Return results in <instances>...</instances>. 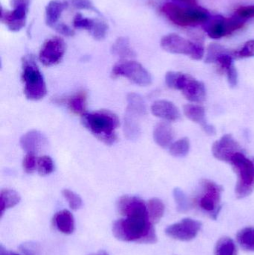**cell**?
Here are the masks:
<instances>
[{"instance_id":"obj_1","label":"cell","mask_w":254,"mask_h":255,"mask_svg":"<svg viewBox=\"0 0 254 255\" xmlns=\"http://www.w3.org/2000/svg\"><path fill=\"white\" fill-rule=\"evenodd\" d=\"M119 214L123 218L113 225V234L124 242L155 244L157 235L148 213L147 205L140 198L124 196L117 202Z\"/></svg>"},{"instance_id":"obj_2","label":"cell","mask_w":254,"mask_h":255,"mask_svg":"<svg viewBox=\"0 0 254 255\" xmlns=\"http://www.w3.org/2000/svg\"><path fill=\"white\" fill-rule=\"evenodd\" d=\"M82 124L107 145H112L117 139L116 130L119 127V120L110 111L101 110L86 113L82 116Z\"/></svg>"},{"instance_id":"obj_3","label":"cell","mask_w":254,"mask_h":255,"mask_svg":"<svg viewBox=\"0 0 254 255\" xmlns=\"http://www.w3.org/2000/svg\"><path fill=\"white\" fill-rule=\"evenodd\" d=\"M162 13L179 26L204 25L211 17L210 12L198 5H181L175 2H166L161 7Z\"/></svg>"},{"instance_id":"obj_4","label":"cell","mask_w":254,"mask_h":255,"mask_svg":"<svg viewBox=\"0 0 254 255\" xmlns=\"http://www.w3.org/2000/svg\"><path fill=\"white\" fill-rule=\"evenodd\" d=\"M22 79L24 94L28 100L37 101L47 94L43 76L32 56H25L22 60Z\"/></svg>"},{"instance_id":"obj_5","label":"cell","mask_w":254,"mask_h":255,"mask_svg":"<svg viewBox=\"0 0 254 255\" xmlns=\"http://www.w3.org/2000/svg\"><path fill=\"white\" fill-rule=\"evenodd\" d=\"M166 83L171 89L180 90L186 100L192 103H201L206 99L204 83L196 80L190 75L179 72H168L166 75Z\"/></svg>"},{"instance_id":"obj_6","label":"cell","mask_w":254,"mask_h":255,"mask_svg":"<svg viewBox=\"0 0 254 255\" xmlns=\"http://www.w3.org/2000/svg\"><path fill=\"white\" fill-rule=\"evenodd\" d=\"M230 163L234 166L237 174L236 196L238 199H244L252 193L254 187V166L253 162L243 152L233 156Z\"/></svg>"},{"instance_id":"obj_7","label":"cell","mask_w":254,"mask_h":255,"mask_svg":"<svg viewBox=\"0 0 254 255\" xmlns=\"http://www.w3.org/2000/svg\"><path fill=\"white\" fill-rule=\"evenodd\" d=\"M161 46L170 53L186 55L193 60H201L204 55V48L201 43H194L177 34H169L163 37Z\"/></svg>"},{"instance_id":"obj_8","label":"cell","mask_w":254,"mask_h":255,"mask_svg":"<svg viewBox=\"0 0 254 255\" xmlns=\"http://www.w3.org/2000/svg\"><path fill=\"white\" fill-rule=\"evenodd\" d=\"M31 1L32 0H10V10L1 7L0 20L7 29L17 32L25 26Z\"/></svg>"},{"instance_id":"obj_9","label":"cell","mask_w":254,"mask_h":255,"mask_svg":"<svg viewBox=\"0 0 254 255\" xmlns=\"http://www.w3.org/2000/svg\"><path fill=\"white\" fill-rule=\"evenodd\" d=\"M201 194L197 199L198 207L213 220H216L221 208V196L222 187L210 180L201 181Z\"/></svg>"},{"instance_id":"obj_10","label":"cell","mask_w":254,"mask_h":255,"mask_svg":"<svg viewBox=\"0 0 254 255\" xmlns=\"http://www.w3.org/2000/svg\"><path fill=\"white\" fill-rule=\"evenodd\" d=\"M246 22L235 14L228 18L217 15L211 16L203 28L210 38L218 40L243 28Z\"/></svg>"},{"instance_id":"obj_11","label":"cell","mask_w":254,"mask_h":255,"mask_svg":"<svg viewBox=\"0 0 254 255\" xmlns=\"http://www.w3.org/2000/svg\"><path fill=\"white\" fill-rule=\"evenodd\" d=\"M113 77L123 76L139 86L151 85L152 76L140 63L134 61H124L118 63L112 70Z\"/></svg>"},{"instance_id":"obj_12","label":"cell","mask_w":254,"mask_h":255,"mask_svg":"<svg viewBox=\"0 0 254 255\" xmlns=\"http://www.w3.org/2000/svg\"><path fill=\"white\" fill-rule=\"evenodd\" d=\"M66 52V43L62 37L55 36L47 39L42 45L39 60L46 67L61 62Z\"/></svg>"},{"instance_id":"obj_13","label":"cell","mask_w":254,"mask_h":255,"mask_svg":"<svg viewBox=\"0 0 254 255\" xmlns=\"http://www.w3.org/2000/svg\"><path fill=\"white\" fill-rule=\"evenodd\" d=\"M201 223L190 218L183 219L171 225L166 229V235L180 241H190L195 238L201 230Z\"/></svg>"},{"instance_id":"obj_14","label":"cell","mask_w":254,"mask_h":255,"mask_svg":"<svg viewBox=\"0 0 254 255\" xmlns=\"http://www.w3.org/2000/svg\"><path fill=\"white\" fill-rule=\"evenodd\" d=\"M73 22L75 28L87 31L97 40L105 38L108 31V25L104 20L87 17L82 13H76Z\"/></svg>"},{"instance_id":"obj_15","label":"cell","mask_w":254,"mask_h":255,"mask_svg":"<svg viewBox=\"0 0 254 255\" xmlns=\"http://www.w3.org/2000/svg\"><path fill=\"white\" fill-rule=\"evenodd\" d=\"M212 152L218 160L230 163L233 156L237 153L243 152V149L234 136L228 133L214 142L212 147Z\"/></svg>"},{"instance_id":"obj_16","label":"cell","mask_w":254,"mask_h":255,"mask_svg":"<svg viewBox=\"0 0 254 255\" xmlns=\"http://www.w3.org/2000/svg\"><path fill=\"white\" fill-rule=\"evenodd\" d=\"M21 147L27 154H34L40 152L47 144L46 138L39 130H31L22 135L19 140Z\"/></svg>"},{"instance_id":"obj_17","label":"cell","mask_w":254,"mask_h":255,"mask_svg":"<svg viewBox=\"0 0 254 255\" xmlns=\"http://www.w3.org/2000/svg\"><path fill=\"white\" fill-rule=\"evenodd\" d=\"M152 112L157 118L169 122L177 121L180 118L178 109L171 102L167 100H158L152 106Z\"/></svg>"},{"instance_id":"obj_18","label":"cell","mask_w":254,"mask_h":255,"mask_svg":"<svg viewBox=\"0 0 254 255\" xmlns=\"http://www.w3.org/2000/svg\"><path fill=\"white\" fill-rule=\"evenodd\" d=\"M68 4L63 0H51L45 7V22L48 26L54 28L59 23L62 13Z\"/></svg>"},{"instance_id":"obj_19","label":"cell","mask_w":254,"mask_h":255,"mask_svg":"<svg viewBox=\"0 0 254 255\" xmlns=\"http://www.w3.org/2000/svg\"><path fill=\"white\" fill-rule=\"evenodd\" d=\"M154 139L159 146L167 148L171 146L174 139V132L173 128L168 123L158 124L154 129Z\"/></svg>"},{"instance_id":"obj_20","label":"cell","mask_w":254,"mask_h":255,"mask_svg":"<svg viewBox=\"0 0 254 255\" xmlns=\"http://www.w3.org/2000/svg\"><path fill=\"white\" fill-rule=\"evenodd\" d=\"M58 103L66 104L70 109V112L75 115H82L86 114V94L85 91H80L75 95L72 96L70 98L58 99L56 100Z\"/></svg>"},{"instance_id":"obj_21","label":"cell","mask_w":254,"mask_h":255,"mask_svg":"<svg viewBox=\"0 0 254 255\" xmlns=\"http://www.w3.org/2000/svg\"><path fill=\"white\" fill-rule=\"evenodd\" d=\"M53 223L55 228L64 235H71L74 232V217L67 210H63L55 214Z\"/></svg>"},{"instance_id":"obj_22","label":"cell","mask_w":254,"mask_h":255,"mask_svg":"<svg viewBox=\"0 0 254 255\" xmlns=\"http://www.w3.org/2000/svg\"><path fill=\"white\" fill-rule=\"evenodd\" d=\"M127 102H128L127 114L141 118L147 113L146 103L143 97L139 94L135 93H131L128 94Z\"/></svg>"},{"instance_id":"obj_23","label":"cell","mask_w":254,"mask_h":255,"mask_svg":"<svg viewBox=\"0 0 254 255\" xmlns=\"http://www.w3.org/2000/svg\"><path fill=\"white\" fill-rule=\"evenodd\" d=\"M183 113L189 121L199 124L202 128L208 125L206 121L205 110L202 106H196V105H186L183 107Z\"/></svg>"},{"instance_id":"obj_24","label":"cell","mask_w":254,"mask_h":255,"mask_svg":"<svg viewBox=\"0 0 254 255\" xmlns=\"http://www.w3.org/2000/svg\"><path fill=\"white\" fill-rule=\"evenodd\" d=\"M20 196L11 189H4L0 193V215L2 217L6 210L13 208L20 202Z\"/></svg>"},{"instance_id":"obj_25","label":"cell","mask_w":254,"mask_h":255,"mask_svg":"<svg viewBox=\"0 0 254 255\" xmlns=\"http://www.w3.org/2000/svg\"><path fill=\"white\" fill-rule=\"evenodd\" d=\"M112 52L113 55L122 59L133 58L135 56V52L131 48L129 40L125 37H120L114 42L112 46Z\"/></svg>"},{"instance_id":"obj_26","label":"cell","mask_w":254,"mask_h":255,"mask_svg":"<svg viewBox=\"0 0 254 255\" xmlns=\"http://www.w3.org/2000/svg\"><path fill=\"white\" fill-rule=\"evenodd\" d=\"M140 118L125 114L124 132L126 137L130 140L138 139L140 135Z\"/></svg>"},{"instance_id":"obj_27","label":"cell","mask_w":254,"mask_h":255,"mask_svg":"<svg viewBox=\"0 0 254 255\" xmlns=\"http://www.w3.org/2000/svg\"><path fill=\"white\" fill-rule=\"evenodd\" d=\"M147 209L151 222L155 224L162 219L165 211V205L161 199L153 198L148 202Z\"/></svg>"},{"instance_id":"obj_28","label":"cell","mask_w":254,"mask_h":255,"mask_svg":"<svg viewBox=\"0 0 254 255\" xmlns=\"http://www.w3.org/2000/svg\"><path fill=\"white\" fill-rule=\"evenodd\" d=\"M237 239L243 250L254 253V228L247 227L242 229L237 234Z\"/></svg>"},{"instance_id":"obj_29","label":"cell","mask_w":254,"mask_h":255,"mask_svg":"<svg viewBox=\"0 0 254 255\" xmlns=\"http://www.w3.org/2000/svg\"><path fill=\"white\" fill-rule=\"evenodd\" d=\"M215 255H237L235 243L231 238H221L215 247Z\"/></svg>"},{"instance_id":"obj_30","label":"cell","mask_w":254,"mask_h":255,"mask_svg":"<svg viewBox=\"0 0 254 255\" xmlns=\"http://www.w3.org/2000/svg\"><path fill=\"white\" fill-rule=\"evenodd\" d=\"M189 148L190 143L189 139L181 138L171 144L169 148L170 154L176 157H185L189 153Z\"/></svg>"},{"instance_id":"obj_31","label":"cell","mask_w":254,"mask_h":255,"mask_svg":"<svg viewBox=\"0 0 254 255\" xmlns=\"http://www.w3.org/2000/svg\"><path fill=\"white\" fill-rule=\"evenodd\" d=\"M54 162L49 156H42L37 159V169L41 176L49 175L54 171Z\"/></svg>"},{"instance_id":"obj_32","label":"cell","mask_w":254,"mask_h":255,"mask_svg":"<svg viewBox=\"0 0 254 255\" xmlns=\"http://www.w3.org/2000/svg\"><path fill=\"white\" fill-rule=\"evenodd\" d=\"M173 196L177 205V210L179 212H186L189 209L190 205H189V200L183 190H180L178 187H176L173 191Z\"/></svg>"},{"instance_id":"obj_33","label":"cell","mask_w":254,"mask_h":255,"mask_svg":"<svg viewBox=\"0 0 254 255\" xmlns=\"http://www.w3.org/2000/svg\"><path fill=\"white\" fill-rule=\"evenodd\" d=\"M64 199L67 201L70 208L74 211L80 209L82 207V199L79 195L76 194L72 190L65 189L62 191Z\"/></svg>"},{"instance_id":"obj_34","label":"cell","mask_w":254,"mask_h":255,"mask_svg":"<svg viewBox=\"0 0 254 255\" xmlns=\"http://www.w3.org/2000/svg\"><path fill=\"white\" fill-rule=\"evenodd\" d=\"M234 58H246L254 57V40L246 42L241 49L234 52Z\"/></svg>"},{"instance_id":"obj_35","label":"cell","mask_w":254,"mask_h":255,"mask_svg":"<svg viewBox=\"0 0 254 255\" xmlns=\"http://www.w3.org/2000/svg\"><path fill=\"white\" fill-rule=\"evenodd\" d=\"M23 169L26 173L31 174L37 169V159L34 154H27L22 162Z\"/></svg>"},{"instance_id":"obj_36","label":"cell","mask_w":254,"mask_h":255,"mask_svg":"<svg viewBox=\"0 0 254 255\" xmlns=\"http://www.w3.org/2000/svg\"><path fill=\"white\" fill-rule=\"evenodd\" d=\"M234 14L246 22L248 19L254 17V4L241 6L235 10Z\"/></svg>"},{"instance_id":"obj_37","label":"cell","mask_w":254,"mask_h":255,"mask_svg":"<svg viewBox=\"0 0 254 255\" xmlns=\"http://www.w3.org/2000/svg\"><path fill=\"white\" fill-rule=\"evenodd\" d=\"M73 7L79 10H90L99 14L96 7L93 5L91 0H70Z\"/></svg>"},{"instance_id":"obj_38","label":"cell","mask_w":254,"mask_h":255,"mask_svg":"<svg viewBox=\"0 0 254 255\" xmlns=\"http://www.w3.org/2000/svg\"><path fill=\"white\" fill-rule=\"evenodd\" d=\"M54 29L57 31L59 34L61 35L66 36V37H71L74 35L75 31L73 28L64 23V22H59L58 25L54 27Z\"/></svg>"},{"instance_id":"obj_39","label":"cell","mask_w":254,"mask_h":255,"mask_svg":"<svg viewBox=\"0 0 254 255\" xmlns=\"http://www.w3.org/2000/svg\"><path fill=\"white\" fill-rule=\"evenodd\" d=\"M228 83L231 88H235L238 83V73L236 67H232L226 72Z\"/></svg>"},{"instance_id":"obj_40","label":"cell","mask_w":254,"mask_h":255,"mask_svg":"<svg viewBox=\"0 0 254 255\" xmlns=\"http://www.w3.org/2000/svg\"><path fill=\"white\" fill-rule=\"evenodd\" d=\"M176 2L182 3L184 5H198L197 0H172Z\"/></svg>"},{"instance_id":"obj_41","label":"cell","mask_w":254,"mask_h":255,"mask_svg":"<svg viewBox=\"0 0 254 255\" xmlns=\"http://www.w3.org/2000/svg\"><path fill=\"white\" fill-rule=\"evenodd\" d=\"M109 255L108 254H107V253H106L105 251H99V252H98V253H95V254H92V255Z\"/></svg>"},{"instance_id":"obj_42","label":"cell","mask_w":254,"mask_h":255,"mask_svg":"<svg viewBox=\"0 0 254 255\" xmlns=\"http://www.w3.org/2000/svg\"><path fill=\"white\" fill-rule=\"evenodd\" d=\"M16 255V254H12V255Z\"/></svg>"}]
</instances>
